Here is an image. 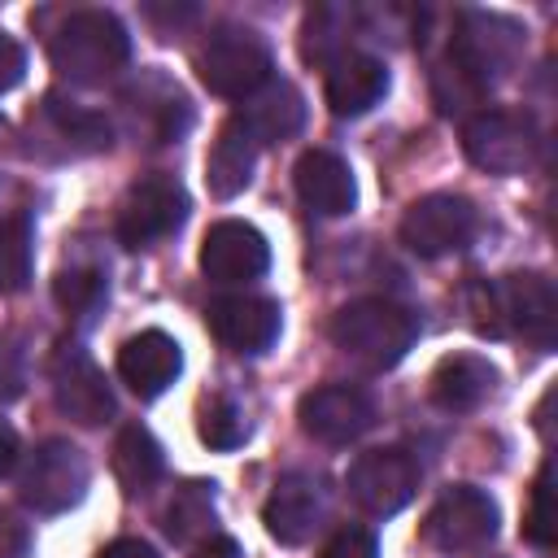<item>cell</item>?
Wrapping results in <instances>:
<instances>
[{"mask_svg":"<svg viewBox=\"0 0 558 558\" xmlns=\"http://www.w3.org/2000/svg\"><path fill=\"white\" fill-rule=\"evenodd\" d=\"M471 310H475V327L488 336H523L536 349H554L558 296H554V283L536 270L480 283L471 292Z\"/></svg>","mask_w":558,"mask_h":558,"instance_id":"1","label":"cell"},{"mask_svg":"<svg viewBox=\"0 0 558 558\" xmlns=\"http://www.w3.org/2000/svg\"><path fill=\"white\" fill-rule=\"evenodd\" d=\"M331 340H336V349H344L362 366L388 371L414 349L418 314L397 305V301H388V296H362V301H349V305L336 310Z\"/></svg>","mask_w":558,"mask_h":558,"instance_id":"2","label":"cell"},{"mask_svg":"<svg viewBox=\"0 0 558 558\" xmlns=\"http://www.w3.org/2000/svg\"><path fill=\"white\" fill-rule=\"evenodd\" d=\"M48 57L70 83H105L131 61V35L109 9H78L57 26Z\"/></svg>","mask_w":558,"mask_h":558,"instance_id":"3","label":"cell"},{"mask_svg":"<svg viewBox=\"0 0 558 558\" xmlns=\"http://www.w3.org/2000/svg\"><path fill=\"white\" fill-rule=\"evenodd\" d=\"M519 52H523L519 22H510L501 13H480V9L462 13L458 17V31L449 39V65H453V74L471 92H484L497 78H506L514 70Z\"/></svg>","mask_w":558,"mask_h":558,"instance_id":"4","label":"cell"},{"mask_svg":"<svg viewBox=\"0 0 558 558\" xmlns=\"http://www.w3.org/2000/svg\"><path fill=\"white\" fill-rule=\"evenodd\" d=\"M196 70L214 96L248 100L257 87L270 83V48L248 26H218L196 52Z\"/></svg>","mask_w":558,"mask_h":558,"instance_id":"5","label":"cell"},{"mask_svg":"<svg viewBox=\"0 0 558 558\" xmlns=\"http://www.w3.org/2000/svg\"><path fill=\"white\" fill-rule=\"evenodd\" d=\"M462 148L488 174H523L541 157V131L527 113L484 109L462 126Z\"/></svg>","mask_w":558,"mask_h":558,"instance_id":"6","label":"cell"},{"mask_svg":"<svg viewBox=\"0 0 558 558\" xmlns=\"http://www.w3.org/2000/svg\"><path fill=\"white\" fill-rule=\"evenodd\" d=\"M87 480H92V466H87V458H83L78 445H70V440H44L26 458L22 480H17V493H22V501L35 514H61V510H70V506L83 501Z\"/></svg>","mask_w":558,"mask_h":558,"instance_id":"7","label":"cell"},{"mask_svg":"<svg viewBox=\"0 0 558 558\" xmlns=\"http://www.w3.org/2000/svg\"><path fill=\"white\" fill-rule=\"evenodd\" d=\"M423 536L440 554H475V549H484L497 536V501L484 488L453 484L427 510Z\"/></svg>","mask_w":558,"mask_h":558,"instance_id":"8","label":"cell"},{"mask_svg":"<svg viewBox=\"0 0 558 558\" xmlns=\"http://www.w3.org/2000/svg\"><path fill=\"white\" fill-rule=\"evenodd\" d=\"M187 218V192L170 174H144L126 187L118 209V240L126 248H148L166 235H174Z\"/></svg>","mask_w":558,"mask_h":558,"instance_id":"9","label":"cell"},{"mask_svg":"<svg viewBox=\"0 0 558 558\" xmlns=\"http://www.w3.org/2000/svg\"><path fill=\"white\" fill-rule=\"evenodd\" d=\"M475 205L466 196H453V192H432V196H418L405 218H401V244L418 257H449V253H462L471 240H475Z\"/></svg>","mask_w":558,"mask_h":558,"instance_id":"10","label":"cell"},{"mask_svg":"<svg viewBox=\"0 0 558 558\" xmlns=\"http://www.w3.org/2000/svg\"><path fill=\"white\" fill-rule=\"evenodd\" d=\"M344 484H349V497L366 514L384 519V514H397L401 506H410V497L418 493V462L397 445L371 449L349 466Z\"/></svg>","mask_w":558,"mask_h":558,"instance_id":"11","label":"cell"},{"mask_svg":"<svg viewBox=\"0 0 558 558\" xmlns=\"http://www.w3.org/2000/svg\"><path fill=\"white\" fill-rule=\"evenodd\" d=\"M327 506H331V493H327V480L323 475H314V471H288L275 484V493L266 497L262 523H266V532L279 545H305L323 527Z\"/></svg>","mask_w":558,"mask_h":558,"instance_id":"12","label":"cell"},{"mask_svg":"<svg viewBox=\"0 0 558 558\" xmlns=\"http://www.w3.org/2000/svg\"><path fill=\"white\" fill-rule=\"evenodd\" d=\"M48 379H52L57 410L70 414L74 423L96 427V423H105V418L113 414V392H109L100 366L87 357V349H78V344H61V349L52 353Z\"/></svg>","mask_w":558,"mask_h":558,"instance_id":"13","label":"cell"},{"mask_svg":"<svg viewBox=\"0 0 558 558\" xmlns=\"http://www.w3.org/2000/svg\"><path fill=\"white\" fill-rule=\"evenodd\" d=\"M270 266V244L253 222L222 218L201 240V270L214 283H248L262 279Z\"/></svg>","mask_w":558,"mask_h":558,"instance_id":"14","label":"cell"},{"mask_svg":"<svg viewBox=\"0 0 558 558\" xmlns=\"http://www.w3.org/2000/svg\"><path fill=\"white\" fill-rule=\"evenodd\" d=\"M301 427L323 445H349L375 423V401L353 384H323L296 405Z\"/></svg>","mask_w":558,"mask_h":558,"instance_id":"15","label":"cell"},{"mask_svg":"<svg viewBox=\"0 0 558 558\" xmlns=\"http://www.w3.org/2000/svg\"><path fill=\"white\" fill-rule=\"evenodd\" d=\"M292 179H296V196H301L305 209L318 214V218H340V214H349V209L357 205L353 170H349V161H344L340 153H331V148H310V153H301Z\"/></svg>","mask_w":558,"mask_h":558,"instance_id":"16","label":"cell"},{"mask_svg":"<svg viewBox=\"0 0 558 558\" xmlns=\"http://www.w3.org/2000/svg\"><path fill=\"white\" fill-rule=\"evenodd\" d=\"M183 371V349L174 336L148 327L140 336H131L118 349V375L135 397H161Z\"/></svg>","mask_w":558,"mask_h":558,"instance_id":"17","label":"cell"},{"mask_svg":"<svg viewBox=\"0 0 558 558\" xmlns=\"http://www.w3.org/2000/svg\"><path fill=\"white\" fill-rule=\"evenodd\" d=\"M214 336L235 353H262L279 340V305L266 296H218L209 305Z\"/></svg>","mask_w":558,"mask_h":558,"instance_id":"18","label":"cell"},{"mask_svg":"<svg viewBox=\"0 0 558 558\" xmlns=\"http://www.w3.org/2000/svg\"><path fill=\"white\" fill-rule=\"evenodd\" d=\"M388 92V65L371 52H344L331 70H327V109L336 118H362L371 113Z\"/></svg>","mask_w":558,"mask_h":558,"instance_id":"19","label":"cell"},{"mask_svg":"<svg viewBox=\"0 0 558 558\" xmlns=\"http://www.w3.org/2000/svg\"><path fill=\"white\" fill-rule=\"evenodd\" d=\"M235 122L248 131L253 144H279V140H292V135L305 126V100H301V92H296L292 83L279 78V83L257 87V92L240 105Z\"/></svg>","mask_w":558,"mask_h":558,"instance_id":"20","label":"cell"},{"mask_svg":"<svg viewBox=\"0 0 558 558\" xmlns=\"http://www.w3.org/2000/svg\"><path fill=\"white\" fill-rule=\"evenodd\" d=\"M497 388V371L480 353H453L432 371V401L440 410H475Z\"/></svg>","mask_w":558,"mask_h":558,"instance_id":"21","label":"cell"},{"mask_svg":"<svg viewBox=\"0 0 558 558\" xmlns=\"http://www.w3.org/2000/svg\"><path fill=\"white\" fill-rule=\"evenodd\" d=\"M253 161H257V144L248 140V131L235 118L222 122V131H218V140H214V148L205 157V183H209V192L218 201L240 196L248 187V179H253Z\"/></svg>","mask_w":558,"mask_h":558,"instance_id":"22","label":"cell"},{"mask_svg":"<svg viewBox=\"0 0 558 558\" xmlns=\"http://www.w3.org/2000/svg\"><path fill=\"white\" fill-rule=\"evenodd\" d=\"M161 445L140 427V423H131V427H122L118 432V445H113V471H118V480L126 484V493H148L157 480H161Z\"/></svg>","mask_w":558,"mask_h":558,"instance_id":"23","label":"cell"},{"mask_svg":"<svg viewBox=\"0 0 558 558\" xmlns=\"http://www.w3.org/2000/svg\"><path fill=\"white\" fill-rule=\"evenodd\" d=\"M214 484H183L174 488L170 506H166V532L179 541V545H192V541H205L214 536Z\"/></svg>","mask_w":558,"mask_h":558,"instance_id":"24","label":"cell"},{"mask_svg":"<svg viewBox=\"0 0 558 558\" xmlns=\"http://www.w3.org/2000/svg\"><path fill=\"white\" fill-rule=\"evenodd\" d=\"M31 279V218L26 209L0 214V292H22Z\"/></svg>","mask_w":558,"mask_h":558,"instance_id":"25","label":"cell"},{"mask_svg":"<svg viewBox=\"0 0 558 558\" xmlns=\"http://www.w3.org/2000/svg\"><path fill=\"white\" fill-rule=\"evenodd\" d=\"M52 296H57V305H61L70 318L87 323V318L109 301V279H105L96 266H70V270L57 275Z\"/></svg>","mask_w":558,"mask_h":558,"instance_id":"26","label":"cell"},{"mask_svg":"<svg viewBox=\"0 0 558 558\" xmlns=\"http://www.w3.org/2000/svg\"><path fill=\"white\" fill-rule=\"evenodd\" d=\"M44 109H48L52 126H57L74 148H83V153L109 148V122H105L100 113L78 109L74 100H61V96H48V100H44Z\"/></svg>","mask_w":558,"mask_h":558,"instance_id":"27","label":"cell"},{"mask_svg":"<svg viewBox=\"0 0 558 558\" xmlns=\"http://www.w3.org/2000/svg\"><path fill=\"white\" fill-rule=\"evenodd\" d=\"M201 440L209 449H240L248 440V418L244 410L231 401V397H214L205 410H201Z\"/></svg>","mask_w":558,"mask_h":558,"instance_id":"28","label":"cell"},{"mask_svg":"<svg viewBox=\"0 0 558 558\" xmlns=\"http://www.w3.org/2000/svg\"><path fill=\"white\" fill-rule=\"evenodd\" d=\"M523 536H527L536 549H549V545H554V462H545V466L536 471L532 506H527V519H523Z\"/></svg>","mask_w":558,"mask_h":558,"instance_id":"29","label":"cell"},{"mask_svg":"<svg viewBox=\"0 0 558 558\" xmlns=\"http://www.w3.org/2000/svg\"><path fill=\"white\" fill-rule=\"evenodd\" d=\"M318 558H379V545H375V536H371L366 527H340V532L323 545Z\"/></svg>","mask_w":558,"mask_h":558,"instance_id":"30","label":"cell"},{"mask_svg":"<svg viewBox=\"0 0 558 558\" xmlns=\"http://www.w3.org/2000/svg\"><path fill=\"white\" fill-rule=\"evenodd\" d=\"M22 74H26V52H22V44H17L13 35L0 31V92L17 87Z\"/></svg>","mask_w":558,"mask_h":558,"instance_id":"31","label":"cell"},{"mask_svg":"<svg viewBox=\"0 0 558 558\" xmlns=\"http://www.w3.org/2000/svg\"><path fill=\"white\" fill-rule=\"evenodd\" d=\"M26 545H31L26 527L9 510H0V558H26Z\"/></svg>","mask_w":558,"mask_h":558,"instance_id":"32","label":"cell"},{"mask_svg":"<svg viewBox=\"0 0 558 558\" xmlns=\"http://www.w3.org/2000/svg\"><path fill=\"white\" fill-rule=\"evenodd\" d=\"M100 558H157V549L153 545H144V541H113V545H105L100 549Z\"/></svg>","mask_w":558,"mask_h":558,"instance_id":"33","label":"cell"},{"mask_svg":"<svg viewBox=\"0 0 558 558\" xmlns=\"http://www.w3.org/2000/svg\"><path fill=\"white\" fill-rule=\"evenodd\" d=\"M196 558H240V549H235L231 536H209V541L196 549Z\"/></svg>","mask_w":558,"mask_h":558,"instance_id":"34","label":"cell"},{"mask_svg":"<svg viewBox=\"0 0 558 558\" xmlns=\"http://www.w3.org/2000/svg\"><path fill=\"white\" fill-rule=\"evenodd\" d=\"M13 462H17V436L9 423H0V475L13 471Z\"/></svg>","mask_w":558,"mask_h":558,"instance_id":"35","label":"cell"}]
</instances>
